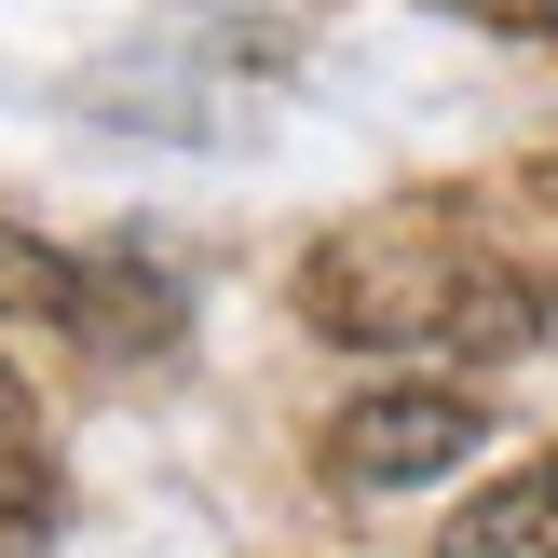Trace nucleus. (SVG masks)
Here are the masks:
<instances>
[{"instance_id":"obj_7","label":"nucleus","mask_w":558,"mask_h":558,"mask_svg":"<svg viewBox=\"0 0 558 558\" xmlns=\"http://www.w3.org/2000/svg\"><path fill=\"white\" fill-rule=\"evenodd\" d=\"M463 14H490V27H558V0H463Z\"/></svg>"},{"instance_id":"obj_2","label":"nucleus","mask_w":558,"mask_h":558,"mask_svg":"<svg viewBox=\"0 0 558 558\" xmlns=\"http://www.w3.org/2000/svg\"><path fill=\"white\" fill-rule=\"evenodd\" d=\"M450 463H477V396H450V381H381V396H354L327 423V477L341 490H423Z\"/></svg>"},{"instance_id":"obj_1","label":"nucleus","mask_w":558,"mask_h":558,"mask_svg":"<svg viewBox=\"0 0 558 558\" xmlns=\"http://www.w3.org/2000/svg\"><path fill=\"white\" fill-rule=\"evenodd\" d=\"M300 314L354 354H532L545 341V287L505 272L450 205H368L300 259Z\"/></svg>"},{"instance_id":"obj_8","label":"nucleus","mask_w":558,"mask_h":558,"mask_svg":"<svg viewBox=\"0 0 558 558\" xmlns=\"http://www.w3.org/2000/svg\"><path fill=\"white\" fill-rule=\"evenodd\" d=\"M545 191H558V150H545Z\"/></svg>"},{"instance_id":"obj_6","label":"nucleus","mask_w":558,"mask_h":558,"mask_svg":"<svg viewBox=\"0 0 558 558\" xmlns=\"http://www.w3.org/2000/svg\"><path fill=\"white\" fill-rule=\"evenodd\" d=\"M14 463H41V423H27V381L0 368V477H14Z\"/></svg>"},{"instance_id":"obj_5","label":"nucleus","mask_w":558,"mask_h":558,"mask_svg":"<svg viewBox=\"0 0 558 558\" xmlns=\"http://www.w3.org/2000/svg\"><path fill=\"white\" fill-rule=\"evenodd\" d=\"M0 558H54V477H41V463L0 477Z\"/></svg>"},{"instance_id":"obj_4","label":"nucleus","mask_w":558,"mask_h":558,"mask_svg":"<svg viewBox=\"0 0 558 558\" xmlns=\"http://www.w3.org/2000/svg\"><path fill=\"white\" fill-rule=\"evenodd\" d=\"M178 314H191V300L163 287L150 259H82V287H69V327H82L96 354H150V341H178Z\"/></svg>"},{"instance_id":"obj_3","label":"nucleus","mask_w":558,"mask_h":558,"mask_svg":"<svg viewBox=\"0 0 558 558\" xmlns=\"http://www.w3.org/2000/svg\"><path fill=\"white\" fill-rule=\"evenodd\" d=\"M436 558H558V450L518 463V477H490L477 505L436 532Z\"/></svg>"}]
</instances>
